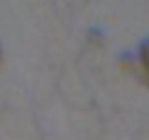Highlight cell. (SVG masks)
<instances>
[{
  "instance_id": "1",
  "label": "cell",
  "mask_w": 149,
  "mask_h": 140,
  "mask_svg": "<svg viewBox=\"0 0 149 140\" xmlns=\"http://www.w3.org/2000/svg\"><path fill=\"white\" fill-rule=\"evenodd\" d=\"M138 57H140V64H143V68L149 72V40H147V42H143V46H140V53H138Z\"/></svg>"
}]
</instances>
